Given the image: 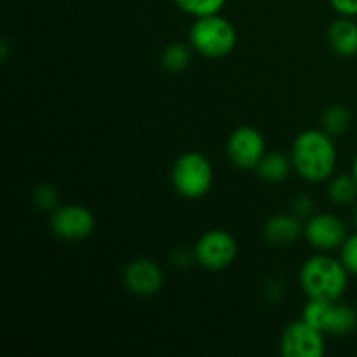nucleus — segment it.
I'll return each mask as SVG.
<instances>
[{
    "mask_svg": "<svg viewBox=\"0 0 357 357\" xmlns=\"http://www.w3.org/2000/svg\"><path fill=\"white\" fill-rule=\"evenodd\" d=\"M293 167L307 181L319 183L328 180L337 167V146L333 136L319 129L298 135L291 150Z\"/></svg>",
    "mask_w": 357,
    "mask_h": 357,
    "instance_id": "1",
    "label": "nucleus"
},
{
    "mask_svg": "<svg viewBox=\"0 0 357 357\" xmlns=\"http://www.w3.org/2000/svg\"><path fill=\"white\" fill-rule=\"evenodd\" d=\"M300 284L309 298L338 302L347 291L349 272L340 260L317 255L303 264Z\"/></svg>",
    "mask_w": 357,
    "mask_h": 357,
    "instance_id": "2",
    "label": "nucleus"
},
{
    "mask_svg": "<svg viewBox=\"0 0 357 357\" xmlns=\"http://www.w3.org/2000/svg\"><path fill=\"white\" fill-rule=\"evenodd\" d=\"M192 47L206 58H225L237 44V31L227 17L220 14L197 17L188 33Z\"/></svg>",
    "mask_w": 357,
    "mask_h": 357,
    "instance_id": "3",
    "label": "nucleus"
},
{
    "mask_svg": "<svg viewBox=\"0 0 357 357\" xmlns=\"http://www.w3.org/2000/svg\"><path fill=\"white\" fill-rule=\"evenodd\" d=\"M213 166L208 157L197 152H187L178 157L171 173L174 190L185 199H201L211 190Z\"/></svg>",
    "mask_w": 357,
    "mask_h": 357,
    "instance_id": "4",
    "label": "nucleus"
},
{
    "mask_svg": "<svg viewBox=\"0 0 357 357\" xmlns=\"http://www.w3.org/2000/svg\"><path fill=\"white\" fill-rule=\"evenodd\" d=\"M237 257V243L225 230H209L195 244V260L208 271L227 268Z\"/></svg>",
    "mask_w": 357,
    "mask_h": 357,
    "instance_id": "5",
    "label": "nucleus"
},
{
    "mask_svg": "<svg viewBox=\"0 0 357 357\" xmlns=\"http://www.w3.org/2000/svg\"><path fill=\"white\" fill-rule=\"evenodd\" d=\"M281 352L284 357H323L326 352L324 333L305 319L295 321L282 333Z\"/></svg>",
    "mask_w": 357,
    "mask_h": 357,
    "instance_id": "6",
    "label": "nucleus"
},
{
    "mask_svg": "<svg viewBox=\"0 0 357 357\" xmlns=\"http://www.w3.org/2000/svg\"><path fill=\"white\" fill-rule=\"evenodd\" d=\"M267 153L265 139L258 129L243 126L230 135L227 143V155L234 166L241 169H257Z\"/></svg>",
    "mask_w": 357,
    "mask_h": 357,
    "instance_id": "7",
    "label": "nucleus"
},
{
    "mask_svg": "<svg viewBox=\"0 0 357 357\" xmlns=\"http://www.w3.org/2000/svg\"><path fill=\"white\" fill-rule=\"evenodd\" d=\"M96 227L93 213L80 204H65L56 208L51 216V229L66 241H82L93 234Z\"/></svg>",
    "mask_w": 357,
    "mask_h": 357,
    "instance_id": "8",
    "label": "nucleus"
},
{
    "mask_svg": "<svg viewBox=\"0 0 357 357\" xmlns=\"http://www.w3.org/2000/svg\"><path fill=\"white\" fill-rule=\"evenodd\" d=\"M305 237L316 250L331 251L337 250L347 239L345 223L331 213L310 216L305 225Z\"/></svg>",
    "mask_w": 357,
    "mask_h": 357,
    "instance_id": "9",
    "label": "nucleus"
},
{
    "mask_svg": "<svg viewBox=\"0 0 357 357\" xmlns=\"http://www.w3.org/2000/svg\"><path fill=\"white\" fill-rule=\"evenodd\" d=\"M126 286L138 296H150L160 291L164 284V274L155 261L149 258L132 260L124 272Z\"/></svg>",
    "mask_w": 357,
    "mask_h": 357,
    "instance_id": "10",
    "label": "nucleus"
},
{
    "mask_svg": "<svg viewBox=\"0 0 357 357\" xmlns=\"http://www.w3.org/2000/svg\"><path fill=\"white\" fill-rule=\"evenodd\" d=\"M300 234H302V227L296 216L293 215L272 216L264 227L265 241L274 246H288L298 239Z\"/></svg>",
    "mask_w": 357,
    "mask_h": 357,
    "instance_id": "11",
    "label": "nucleus"
},
{
    "mask_svg": "<svg viewBox=\"0 0 357 357\" xmlns=\"http://www.w3.org/2000/svg\"><path fill=\"white\" fill-rule=\"evenodd\" d=\"M328 42L337 54L351 58L357 54V23L351 17L335 21L328 30Z\"/></svg>",
    "mask_w": 357,
    "mask_h": 357,
    "instance_id": "12",
    "label": "nucleus"
},
{
    "mask_svg": "<svg viewBox=\"0 0 357 357\" xmlns=\"http://www.w3.org/2000/svg\"><path fill=\"white\" fill-rule=\"evenodd\" d=\"M357 328V312L352 307L342 305V303H331L330 314H328L324 333L335 335V337H344L352 333Z\"/></svg>",
    "mask_w": 357,
    "mask_h": 357,
    "instance_id": "13",
    "label": "nucleus"
},
{
    "mask_svg": "<svg viewBox=\"0 0 357 357\" xmlns=\"http://www.w3.org/2000/svg\"><path fill=\"white\" fill-rule=\"evenodd\" d=\"M293 167V160L288 159L282 153H265L264 159L258 164L257 171L264 180L271 181V183H279L284 181L289 176Z\"/></svg>",
    "mask_w": 357,
    "mask_h": 357,
    "instance_id": "14",
    "label": "nucleus"
},
{
    "mask_svg": "<svg viewBox=\"0 0 357 357\" xmlns=\"http://www.w3.org/2000/svg\"><path fill=\"white\" fill-rule=\"evenodd\" d=\"M328 195H330L331 201L340 206L354 202L357 197V181L354 174H351V176L349 174H340V176L333 178L330 188H328Z\"/></svg>",
    "mask_w": 357,
    "mask_h": 357,
    "instance_id": "15",
    "label": "nucleus"
},
{
    "mask_svg": "<svg viewBox=\"0 0 357 357\" xmlns=\"http://www.w3.org/2000/svg\"><path fill=\"white\" fill-rule=\"evenodd\" d=\"M351 126V112L342 105H335L324 114V129L328 135L340 136Z\"/></svg>",
    "mask_w": 357,
    "mask_h": 357,
    "instance_id": "16",
    "label": "nucleus"
},
{
    "mask_svg": "<svg viewBox=\"0 0 357 357\" xmlns=\"http://www.w3.org/2000/svg\"><path fill=\"white\" fill-rule=\"evenodd\" d=\"M190 63V49L185 44H171L162 52V65L169 72H181Z\"/></svg>",
    "mask_w": 357,
    "mask_h": 357,
    "instance_id": "17",
    "label": "nucleus"
},
{
    "mask_svg": "<svg viewBox=\"0 0 357 357\" xmlns=\"http://www.w3.org/2000/svg\"><path fill=\"white\" fill-rule=\"evenodd\" d=\"M174 2L185 13L192 14L195 17H202L218 14L223 9L227 0H174Z\"/></svg>",
    "mask_w": 357,
    "mask_h": 357,
    "instance_id": "18",
    "label": "nucleus"
},
{
    "mask_svg": "<svg viewBox=\"0 0 357 357\" xmlns=\"http://www.w3.org/2000/svg\"><path fill=\"white\" fill-rule=\"evenodd\" d=\"M340 261L349 274L357 275V234H352L340 246Z\"/></svg>",
    "mask_w": 357,
    "mask_h": 357,
    "instance_id": "19",
    "label": "nucleus"
},
{
    "mask_svg": "<svg viewBox=\"0 0 357 357\" xmlns=\"http://www.w3.org/2000/svg\"><path fill=\"white\" fill-rule=\"evenodd\" d=\"M56 201H58V194H56V190L52 187L42 185V187H38L35 190V202L38 204V208L49 209L56 204Z\"/></svg>",
    "mask_w": 357,
    "mask_h": 357,
    "instance_id": "20",
    "label": "nucleus"
},
{
    "mask_svg": "<svg viewBox=\"0 0 357 357\" xmlns=\"http://www.w3.org/2000/svg\"><path fill=\"white\" fill-rule=\"evenodd\" d=\"M333 9L345 17L357 16V0H330Z\"/></svg>",
    "mask_w": 357,
    "mask_h": 357,
    "instance_id": "21",
    "label": "nucleus"
},
{
    "mask_svg": "<svg viewBox=\"0 0 357 357\" xmlns=\"http://www.w3.org/2000/svg\"><path fill=\"white\" fill-rule=\"evenodd\" d=\"M295 209L298 215H309L310 211H312V201L307 197H300L296 199L295 202Z\"/></svg>",
    "mask_w": 357,
    "mask_h": 357,
    "instance_id": "22",
    "label": "nucleus"
},
{
    "mask_svg": "<svg viewBox=\"0 0 357 357\" xmlns=\"http://www.w3.org/2000/svg\"><path fill=\"white\" fill-rule=\"evenodd\" d=\"M352 174H354V178H356V181H357V155H356V159H354V164H352Z\"/></svg>",
    "mask_w": 357,
    "mask_h": 357,
    "instance_id": "23",
    "label": "nucleus"
},
{
    "mask_svg": "<svg viewBox=\"0 0 357 357\" xmlns=\"http://www.w3.org/2000/svg\"><path fill=\"white\" fill-rule=\"evenodd\" d=\"M354 222H356V225H357V208H356V211H354Z\"/></svg>",
    "mask_w": 357,
    "mask_h": 357,
    "instance_id": "24",
    "label": "nucleus"
}]
</instances>
